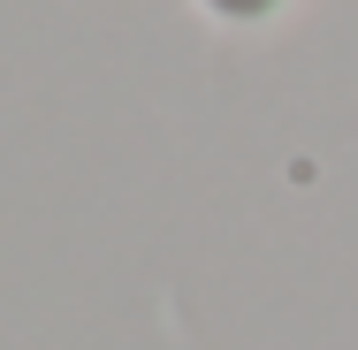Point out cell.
Returning a JSON list of instances; mask_svg holds the SVG:
<instances>
[{"mask_svg": "<svg viewBox=\"0 0 358 350\" xmlns=\"http://www.w3.org/2000/svg\"><path fill=\"white\" fill-rule=\"evenodd\" d=\"M206 8H221V15H267L275 0H206Z\"/></svg>", "mask_w": 358, "mask_h": 350, "instance_id": "1", "label": "cell"}]
</instances>
